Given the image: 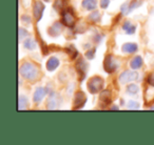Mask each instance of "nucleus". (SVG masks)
Returning <instances> with one entry per match:
<instances>
[{"mask_svg": "<svg viewBox=\"0 0 154 145\" xmlns=\"http://www.w3.org/2000/svg\"><path fill=\"white\" fill-rule=\"evenodd\" d=\"M20 75L23 78L28 80H35L38 77V68L36 67V65L30 63V62H24L22 63V65L20 66Z\"/></svg>", "mask_w": 154, "mask_h": 145, "instance_id": "nucleus-1", "label": "nucleus"}, {"mask_svg": "<svg viewBox=\"0 0 154 145\" xmlns=\"http://www.w3.org/2000/svg\"><path fill=\"white\" fill-rule=\"evenodd\" d=\"M88 90L91 94H97L98 92H100L101 88L103 86V79L98 76H95V77L91 78L88 81Z\"/></svg>", "mask_w": 154, "mask_h": 145, "instance_id": "nucleus-2", "label": "nucleus"}, {"mask_svg": "<svg viewBox=\"0 0 154 145\" xmlns=\"http://www.w3.org/2000/svg\"><path fill=\"white\" fill-rule=\"evenodd\" d=\"M103 68L107 72L111 74V72H114L117 68V63H116V60L114 59L113 56L108 55L106 56L105 61H103Z\"/></svg>", "mask_w": 154, "mask_h": 145, "instance_id": "nucleus-3", "label": "nucleus"}, {"mask_svg": "<svg viewBox=\"0 0 154 145\" xmlns=\"http://www.w3.org/2000/svg\"><path fill=\"white\" fill-rule=\"evenodd\" d=\"M138 75L135 70H125L124 72H122L119 76V82L120 83H129V82L134 81L135 79H137Z\"/></svg>", "mask_w": 154, "mask_h": 145, "instance_id": "nucleus-4", "label": "nucleus"}, {"mask_svg": "<svg viewBox=\"0 0 154 145\" xmlns=\"http://www.w3.org/2000/svg\"><path fill=\"white\" fill-rule=\"evenodd\" d=\"M87 101V96L84 92H77L74 96V106L73 108L74 109H79L86 104Z\"/></svg>", "mask_w": 154, "mask_h": 145, "instance_id": "nucleus-5", "label": "nucleus"}, {"mask_svg": "<svg viewBox=\"0 0 154 145\" xmlns=\"http://www.w3.org/2000/svg\"><path fill=\"white\" fill-rule=\"evenodd\" d=\"M62 21L69 28H73L75 25V17L70 11H63L62 12Z\"/></svg>", "mask_w": 154, "mask_h": 145, "instance_id": "nucleus-6", "label": "nucleus"}, {"mask_svg": "<svg viewBox=\"0 0 154 145\" xmlns=\"http://www.w3.org/2000/svg\"><path fill=\"white\" fill-rule=\"evenodd\" d=\"M43 11H45V4L41 1H36L33 7V12H34V17L37 21H40L43 15Z\"/></svg>", "mask_w": 154, "mask_h": 145, "instance_id": "nucleus-7", "label": "nucleus"}, {"mask_svg": "<svg viewBox=\"0 0 154 145\" xmlns=\"http://www.w3.org/2000/svg\"><path fill=\"white\" fill-rule=\"evenodd\" d=\"M87 68H88V63L85 62L82 59L78 60V62L76 63V70L77 72H78V75H79V79L82 80L85 78L87 74Z\"/></svg>", "mask_w": 154, "mask_h": 145, "instance_id": "nucleus-8", "label": "nucleus"}, {"mask_svg": "<svg viewBox=\"0 0 154 145\" xmlns=\"http://www.w3.org/2000/svg\"><path fill=\"white\" fill-rule=\"evenodd\" d=\"M137 49H138V45L133 42L125 43L122 47V53H126V54H133V53H135V52H137Z\"/></svg>", "mask_w": 154, "mask_h": 145, "instance_id": "nucleus-9", "label": "nucleus"}, {"mask_svg": "<svg viewBox=\"0 0 154 145\" xmlns=\"http://www.w3.org/2000/svg\"><path fill=\"white\" fill-rule=\"evenodd\" d=\"M45 90L43 87H37L34 92V96H33V100L35 103H39L45 96Z\"/></svg>", "mask_w": 154, "mask_h": 145, "instance_id": "nucleus-10", "label": "nucleus"}, {"mask_svg": "<svg viewBox=\"0 0 154 145\" xmlns=\"http://www.w3.org/2000/svg\"><path fill=\"white\" fill-rule=\"evenodd\" d=\"M58 66H59V59H58V58H56V57L49 58V60H48V62H47V70H48L53 72V70H55Z\"/></svg>", "mask_w": 154, "mask_h": 145, "instance_id": "nucleus-11", "label": "nucleus"}, {"mask_svg": "<svg viewBox=\"0 0 154 145\" xmlns=\"http://www.w3.org/2000/svg\"><path fill=\"white\" fill-rule=\"evenodd\" d=\"M62 31V25L60 22H55V23L53 24V25L51 26V28H49V31H48V33H49L51 36L53 37H57L58 35H59V33Z\"/></svg>", "mask_w": 154, "mask_h": 145, "instance_id": "nucleus-12", "label": "nucleus"}, {"mask_svg": "<svg viewBox=\"0 0 154 145\" xmlns=\"http://www.w3.org/2000/svg\"><path fill=\"white\" fill-rule=\"evenodd\" d=\"M82 5L84 9L87 10V11H93V10L96 9L97 1L96 0H82Z\"/></svg>", "mask_w": 154, "mask_h": 145, "instance_id": "nucleus-13", "label": "nucleus"}, {"mask_svg": "<svg viewBox=\"0 0 154 145\" xmlns=\"http://www.w3.org/2000/svg\"><path fill=\"white\" fill-rule=\"evenodd\" d=\"M130 66L132 70H138L143 66V58L140 56H135L130 62Z\"/></svg>", "mask_w": 154, "mask_h": 145, "instance_id": "nucleus-14", "label": "nucleus"}, {"mask_svg": "<svg viewBox=\"0 0 154 145\" xmlns=\"http://www.w3.org/2000/svg\"><path fill=\"white\" fill-rule=\"evenodd\" d=\"M58 105H59V103H58L57 97H56L54 94L50 95V99H49V101H48V108L54 109V108H56Z\"/></svg>", "mask_w": 154, "mask_h": 145, "instance_id": "nucleus-15", "label": "nucleus"}, {"mask_svg": "<svg viewBox=\"0 0 154 145\" xmlns=\"http://www.w3.org/2000/svg\"><path fill=\"white\" fill-rule=\"evenodd\" d=\"M122 30H124L128 35H132V34H134V33H135L136 28H135V25L131 24L130 21H126L124 23V25H122Z\"/></svg>", "mask_w": 154, "mask_h": 145, "instance_id": "nucleus-16", "label": "nucleus"}, {"mask_svg": "<svg viewBox=\"0 0 154 145\" xmlns=\"http://www.w3.org/2000/svg\"><path fill=\"white\" fill-rule=\"evenodd\" d=\"M99 99H100V102L105 103V104H108V103H110V101H111V93H110L109 90H103L100 94V96H99Z\"/></svg>", "mask_w": 154, "mask_h": 145, "instance_id": "nucleus-17", "label": "nucleus"}, {"mask_svg": "<svg viewBox=\"0 0 154 145\" xmlns=\"http://www.w3.org/2000/svg\"><path fill=\"white\" fill-rule=\"evenodd\" d=\"M23 46L26 47V49H34L35 47H36V42H35L33 39L28 38V39H26V40H24Z\"/></svg>", "mask_w": 154, "mask_h": 145, "instance_id": "nucleus-18", "label": "nucleus"}, {"mask_svg": "<svg viewBox=\"0 0 154 145\" xmlns=\"http://www.w3.org/2000/svg\"><path fill=\"white\" fill-rule=\"evenodd\" d=\"M89 20L92 22H98L99 19H100V14H99L98 11H92V13L89 15Z\"/></svg>", "mask_w": 154, "mask_h": 145, "instance_id": "nucleus-19", "label": "nucleus"}, {"mask_svg": "<svg viewBox=\"0 0 154 145\" xmlns=\"http://www.w3.org/2000/svg\"><path fill=\"white\" fill-rule=\"evenodd\" d=\"M139 87L136 84H130V85L127 86V93L130 95H135L136 93H138Z\"/></svg>", "mask_w": 154, "mask_h": 145, "instance_id": "nucleus-20", "label": "nucleus"}, {"mask_svg": "<svg viewBox=\"0 0 154 145\" xmlns=\"http://www.w3.org/2000/svg\"><path fill=\"white\" fill-rule=\"evenodd\" d=\"M26 103H28V100H26V97H19V104H18V108L22 109V108H26Z\"/></svg>", "mask_w": 154, "mask_h": 145, "instance_id": "nucleus-21", "label": "nucleus"}, {"mask_svg": "<svg viewBox=\"0 0 154 145\" xmlns=\"http://www.w3.org/2000/svg\"><path fill=\"white\" fill-rule=\"evenodd\" d=\"M141 3H143V0H133L130 4V11H133V10L136 9V7H140Z\"/></svg>", "mask_w": 154, "mask_h": 145, "instance_id": "nucleus-22", "label": "nucleus"}, {"mask_svg": "<svg viewBox=\"0 0 154 145\" xmlns=\"http://www.w3.org/2000/svg\"><path fill=\"white\" fill-rule=\"evenodd\" d=\"M19 39H23V38H26L29 36V32L23 28H19Z\"/></svg>", "mask_w": 154, "mask_h": 145, "instance_id": "nucleus-23", "label": "nucleus"}, {"mask_svg": "<svg viewBox=\"0 0 154 145\" xmlns=\"http://www.w3.org/2000/svg\"><path fill=\"white\" fill-rule=\"evenodd\" d=\"M120 11H122V14H125V15H127V14L130 13V4H127V3H125V4L122 5V7H120Z\"/></svg>", "mask_w": 154, "mask_h": 145, "instance_id": "nucleus-24", "label": "nucleus"}, {"mask_svg": "<svg viewBox=\"0 0 154 145\" xmlns=\"http://www.w3.org/2000/svg\"><path fill=\"white\" fill-rule=\"evenodd\" d=\"M86 57L88 58L89 60H92L93 58L95 57V49H90V51H88L86 53Z\"/></svg>", "mask_w": 154, "mask_h": 145, "instance_id": "nucleus-25", "label": "nucleus"}, {"mask_svg": "<svg viewBox=\"0 0 154 145\" xmlns=\"http://www.w3.org/2000/svg\"><path fill=\"white\" fill-rule=\"evenodd\" d=\"M147 81H148V84H149V85H151L154 87V72H152V74H150V75L148 76Z\"/></svg>", "mask_w": 154, "mask_h": 145, "instance_id": "nucleus-26", "label": "nucleus"}, {"mask_svg": "<svg viewBox=\"0 0 154 145\" xmlns=\"http://www.w3.org/2000/svg\"><path fill=\"white\" fill-rule=\"evenodd\" d=\"M128 105H129V108H131V109H138L139 108L138 103L134 102V101H130Z\"/></svg>", "mask_w": 154, "mask_h": 145, "instance_id": "nucleus-27", "label": "nucleus"}, {"mask_svg": "<svg viewBox=\"0 0 154 145\" xmlns=\"http://www.w3.org/2000/svg\"><path fill=\"white\" fill-rule=\"evenodd\" d=\"M109 4H110V0H100L101 9H107Z\"/></svg>", "mask_w": 154, "mask_h": 145, "instance_id": "nucleus-28", "label": "nucleus"}, {"mask_svg": "<svg viewBox=\"0 0 154 145\" xmlns=\"http://www.w3.org/2000/svg\"><path fill=\"white\" fill-rule=\"evenodd\" d=\"M21 20L23 22H26V23H31V19H30V17H29V16H22Z\"/></svg>", "mask_w": 154, "mask_h": 145, "instance_id": "nucleus-29", "label": "nucleus"}, {"mask_svg": "<svg viewBox=\"0 0 154 145\" xmlns=\"http://www.w3.org/2000/svg\"><path fill=\"white\" fill-rule=\"evenodd\" d=\"M111 109H118V106H112Z\"/></svg>", "mask_w": 154, "mask_h": 145, "instance_id": "nucleus-30", "label": "nucleus"}, {"mask_svg": "<svg viewBox=\"0 0 154 145\" xmlns=\"http://www.w3.org/2000/svg\"><path fill=\"white\" fill-rule=\"evenodd\" d=\"M150 109H154V106H151L150 107Z\"/></svg>", "mask_w": 154, "mask_h": 145, "instance_id": "nucleus-31", "label": "nucleus"}, {"mask_svg": "<svg viewBox=\"0 0 154 145\" xmlns=\"http://www.w3.org/2000/svg\"><path fill=\"white\" fill-rule=\"evenodd\" d=\"M45 2H48V1H49V0H45Z\"/></svg>", "mask_w": 154, "mask_h": 145, "instance_id": "nucleus-32", "label": "nucleus"}]
</instances>
